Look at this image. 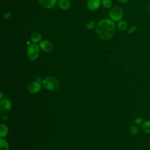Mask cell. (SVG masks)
I'll return each mask as SVG.
<instances>
[{
    "mask_svg": "<svg viewBox=\"0 0 150 150\" xmlns=\"http://www.w3.org/2000/svg\"><path fill=\"white\" fill-rule=\"evenodd\" d=\"M115 30V25L112 20L103 19L97 25L96 33L98 37L103 40H108L113 36Z\"/></svg>",
    "mask_w": 150,
    "mask_h": 150,
    "instance_id": "6da1fadb",
    "label": "cell"
},
{
    "mask_svg": "<svg viewBox=\"0 0 150 150\" xmlns=\"http://www.w3.org/2000/svg\"><path fill=\"white\" fill-rule=\"evenodd\" d=\"M42 86L49 90L55 91L59 88V80L53 76H49L45 78L42 81Z\"/></svg>",
    "mask_w": 150,
    "mask_h": 150,
    "instance_id": "7a4b0ae2",
    "label": "cell"
},
{
    "mask_svg": "<svg viewBox=\"0 0 150 150\" xmlns=\"http://www.w3.org/2000/svg\"><path fill=\"white\" fill-rule=\"evenodd\" d=\"M40 49L38 45L35 43H30L27 48V56L30 60H35L38 59L39 56Z\"/></svg>",
    "mask_w": 150,
    "mask_h": 150,
    "instance_id": "3957f363",
    "label": "cell"
},
{
    "mask_svg": "<svg viewBox=\"0 0 150 150\" xmlns=\"http://www.w3.org/2000/svg\"><path fill=\"white\" fill-rule=\"evenodd\" d=\"M124 12L121 8L118 6H113L109 11V16L114 21H119L123 17Z\"/></svg>",
    "mask_w": 150,
    "mask_h": 150,
    "instance_id": "277c9868",
    "label": "cell"
},
{
    "mask_svg": "<svg viewBox=\"0 0 150 150\" xmlns=\"http://www.w3.org/2000/svg\"><path fill=\"white\" fill-rule=\"evenodd\" d=\"M11 103L7 99L2 100L0 102V111L2 113L7 114L11 110Z\"/></svg>",
    "mask_w": 150,
    "mask_h": 150,
    "instance_id": "5b68a950",
    "label": "cell"
},
{
    "mask_svg": "<svg viewBox=\"0 0 150 150\" xmlns=\"http://www.w3.org/2000/svg\"><path fill=\"white\" fill-rule=\"evenodd\" d=\"M39 47L45 52H50L53 50L52 43L47 40H43L39 42Z\"/></svg>",
    "mask_w": 150,
    "mask_h": 150,
    "instance_id": "8992f818",
    "label": "cell"
},
{
    "mask_svg": "<svg viewBox=\"0 0 150 150\" xmlns=\"http://www.w3.org/2000/svg\"><path fill=\"white\" fill-rule=\"evenodd\" d=\"M100 5V0H88L87 4V6L90 11H95L98 9Z\"/></svg>",
    "mask_w": 150,
    "mask_h": 150,
    "instance_id": "52a82bcc",
    "label": "cell"
},
{
    "mask_svg": "<svg viewBox=\"0 0 150 150\" xmlns=\"http://www.w3.org/2000/svg\"><path fill=\"white\" fill-rule=\"evenodd\" d=\"M38 2L41 6L46 8H52L55 6L57 0H38Z\"/></svg>",
    "mask_w": 150,
    "mask_h": 150,
    "instance_id": "ba28073f",
    "label": "cell"
},
{
    "mask_svg": "<svg viewBox=\"0 0 150 150\" xmlns=\"http://www.w3.org/2000/svg\"><path fill=\"white\" fill-rule=\"evenodd\" d=\"M41 89L40 84L38 82H33L30 83L28 86V90L32 93H36L39 92Z\"/></svg>",
    "mask_w": 150,
    "mask_h": 150,
    "instance_id": "9c48e42d",
    "label": "cell"
},
{
    "mask_svg": "<svg viewBox=\"0 0 150 150\" xmlns=\"http://www.w3.org/2000/svg\"><path fill=\"white\" fill-rule=\"evenodd\" d=\"M59 6L63 10H68L71 6L69 0H59Z\"/></svg>",
    "mask_w": 150,
    "mask_h": 150,
    "instance_id": "30bf717a",
    "label": "cell"
},
{
    "mask_svg": "<svg viewBox=\"0 0 150 150\" xmlns=\"http://www.w3.org/2000/svg\"><path fill=\"white\" fill-rule=\"evenodd\" d=\"M141 129L145 132L147 134L150 133V120H146L142 123Z\"/></svg>",
    "mask_w": 150,
    "mask_h": 150,
    "instance_id": "8fae6325",
    "label": "cell"
},
{
    "mask_svg": "<svg viewBox=\"0 0 150 150\" xmlns=\"http://www.w3.org/2000/svg\"><path fill=\"white\" fill-rule=\"evenodd\" d=\"M8 132V127L4 124H1L0 125V136L1 138L5 137L6 136Z\"/></svg>",
    "mask_w": 150,
    "mask_h": 150,
    "instance_id": "7c38bea8",
    "label": "cell"
},
{
    "mask_svg": "<svg viewBox=\"0 0 150 150\" xmlns=\"http://www.w3.org/2000/svg\"><path fill=\"white\" fill-rule=\"evenodd\" d=\"M30 39H31V41L34 43L39 42L41 39V35L39 32H34L32 34Z\"/></svg>",
    "mask_w": 150,
    "mask_h": 150,
    "instance_id": "4fadbf2b",
    "label": "cell"
},
{
    "mask_svg": "<svg viewBox=\"0 0 150 150\" xmlns=\"http://www.w3.org/2000/svg\"><path fill=\"white\" fill-rule=\"evenodd\" d=\"M117 27L119 30H120L121 31H124V30H126V29L127 28V23L125 21L120 20L118 21V22L117 23Z\"/></svg>",
    "mask_w": 150,
    "mask_h": 150,
    "instance_id": "5bb4252c",
    "label": "cell"
},
{
    "mask_svg": "<svg viewBox=\"0 0 150 150\" xmlns=\"http://www.w3.org/2000/svg\"><path fill=\"white\" fill-rule=\"evenodd\" d=\"M0 145H1V150H9V145L8 142L2 138L0 139Z\"/></svg>",
    "mask_w": 150,
    "mask_h": 150,
    "instance_id": "9a60e30c",
    "label": "cell"
},
{
    "mask_svg": "<svg viewBox=\"0 0 150 150\" xmlns=\"http://www.w3.org/2000/svg\"><path fill=\"white\" fill-rule=\"evenodd\" d=\"M102 5L107 9L110 8L112 6V2L111 0H102Z\"/></svg>",
    "mask_w": 150,
    "mask_h": 150,
    "instance_id": "2e32d148",
    "label": "cell"
},
{
    "mask_svg": "<svg viewBox=\"0 0 150 150\" xmlns=\"http://www.w3.org/2000/svg\"><path fill=\"white\" fill-rule=\"evenodd\" d=\"M130 132L132 135H136L138 133V128L135 125H131L130 127Z\"/></svg>",
    "mask_w": 150,
    "mask_h": 150,
    "instance_id": "e0dca14e",
    "label": "cell"
},
{
    "mask_svg": "<svg viewBox=\"0 0 150 150\" xmlns=\"http://www.w3.org/2000/svg\"><path fill=\"white\" fill-rule=\"evenodd\" d=\"M137 29H138V26H131V27L129 29V30H128V33L129 34L133 33H134Z\"/></svg>",
    "mask_w": 150,
    "mask_h": 150,
    "instance_id": "ac0fdd59",
    "label": "cell"
},
{
    "mask_svg": "<svg viewBox=\"0 0 150 150\" xmlns=\"http://www.w3.org/2000/svg\"><path fill=\"white\" fill-rule=\"evenodd\" d=\"M95 25V22L93 21H91L90 22H89L87 24V28L88 29H92Z\"/></svg>",
    "mask_w": 150,
    "mask_h": 150,
    "instance_id": "d6986e66",
    "label": "cell"
},
{
    "mask_svg": "<svg viewBox=\"0 0 150 150\" xmlns=\"http://www.w3.org/2000/svg\"><path fill=\"white\" fill-rule=\"evenodd\" d=\"M134 122L137 124H142L143 122V119L141 117H137L134 120Z\"/></svg>",
    "mask_w": 150,
    "mask_h": 150,
    "instance_id": "ffe728a7",
    "label": "cell"
},
{
    "mask_svg": "<svg viewBox=\"0 0 150 150\" xmlns=\"http://www.w3.org/2000/svg\"><path fill=\"white\" fill-rule=\"evenodd\" d=\"M11 16V13H9V12H8V13H6V14L4 15V19H7L10 18Z\"/></svg>",
    "mask_w": 150,
    "mask_h": 150,
    "instance_id": "44dd1931",
    "label": "cell"
},
{
    "mask_svg": "<svg viewBox=\"0 0 150 150\" xmlns=\"http://www.w3.org/2000/svg\"><path fill=\"white\" fill-rule=\"evenodd\" d=\"M117 1H118L119 2L122 3V4H126V3L128 2L129 0H117Z\"/></svg>",
    "mask_w": 150,
    "mask_h": 150,
    "instance_id": "7402d4cb",
    "label": "cell"
},
{
    "mask_svg": "<svg viewBox=\"0 0 150 150\" xmlns=\"http://www.w3.org/2000/svg\"><path fill=\"white\" fill-rule=\"evenodd\" d=\"M2 119H3V120H7L8 119V116L5 115V116H4V117H2Z\"/></svg>",
    "mask_w": 150,
    "mask_h": 150,
    "instance_id": "603a6c76",
    "label": "cell"
},
{
    "mask_svg": "<svg viewBox=\"0 0 150 150\" xmlns=\"http://www.w3.org/2000/svg\"><path fill=\"white\" fill-rule=\"evenodd\" d=\"M148 11H149V12L150 13V4H149V6H148Z\"/></svg>",
    "mask_w": 150,
    "mask_h": 150,
    "instance_id": "cb8c5ba5",
    "label": "cell"
},
{
    "mask_svg": "<svg viewBox=\"0 0 150 150\" xmlns=\"http://www.w3.org/2000/svg\"><path fill=\"white\" fill-rule=\"evenodd\" d=\"M2 91H1V97H0V98H2Z\"/></svg>",
    "mask_w": 150,
    "mask_h": 150,
    "instance_id": "d4e9b609",
    "label": "cell"
}]
</instances>
